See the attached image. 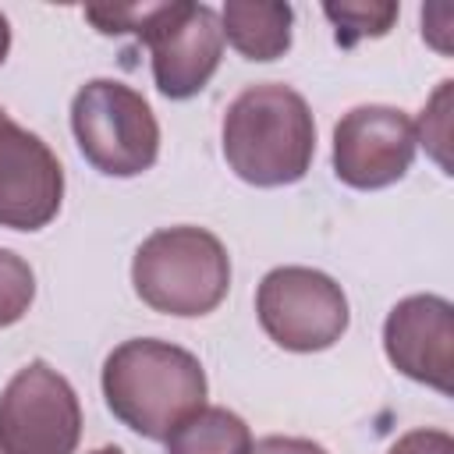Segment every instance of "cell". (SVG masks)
Segmentation results:
<instances>
[{
    "label": "cell",
    "mask_w": 454,
    "mask_h": 454,
    "mask_svg": "<svg viewBox=\"0 0 454 454\" xmlns=\"http://www.w3.org/2000/svg\"><path fill=\"white\" fill-rule=\"evenodd\" d=\"M220 18L223 43H231L245 60H277L291 50L294 7L284 0H227Z\"/></svg>",
    "instance_id": "cell-11"
},
{
    "label": "cell",
    "mask_w": 454,
    "mask_h": 454,
    "mask_svg": "<svg viewBox=\"0 0 454 454\" xmlns=\"http://www.w3.org/2000/svg\"><path fill=\"white\" fill-rule=\"evenodd\" d=\"M255 319L262 333L294 355L333 348L351 323L340 284L312 266H277L255 287Z\"/></svg>",
    "instance_id": "cell-5"
},
{
    "label": "cell",
    "mask_w": 454,
    "mask_h": 454,
    "mask_svg": "<svg viewBox=\"0 0 454 454\" xmlns=\"http://www.w3.org/2000/svg\"><path fill=\"white\" fill-rule=\"evenodd\" d=\"M135 39L149 50L156 92L177 103L199 96L223 57L220 18L206 4H145Z\"/></svg>",
    "instance_id": "cell-6"
},
{
    "label": "cell",
    "mask_w": 454,
    "mask_h": 454,
    "mask_svg": "<svg viewBox=\"0 0 454 454\" xmlns=\"http://www.w3.org/2000/svg\"><path fill=\"white\" fill-rule=\"evenodd\" d=\"M220 149L234 177L252 188L298 184L316 156V121L305 96L284 82L241 89L223 110Z\"/></svg>",
    "instance_id": "cell-1"
},
{
    "label": "cell",
    "mask_w": 454,
    "mask_h": 454,
    "mask_svg": "<svg viewBox=\"0 0 454 454\" xmlns=\"http://www.w3.org/2000/svg\"><path fill=\"white\" fill-rule=\"evenodd\" d=\"M387 454H454V436L447 429H433V426L408 429L404 436H397L390 443Z\"/></svg>",
    "instance_id": "cell-16"
},
{
    "label": "cell",
    "mask_w": 454,
    "mask_h": 454,
    "mask_svg": "<svg viewBox=\"0 0 454 454\" xmlns=\"http://www.w3.org/2000/svg\"><path fill=\"white\" fill-rule=\"evenodd\" d=\"M82 440V401L50 362H25L0 390L4 454H74Z\"/></svg>",
    "instance_id": "cell-7"
},
{
    "label": "cell",
    "mask_w": 454,
    "mask_h": 454,
    "mask_svg": "<svg viewBox=\"0 0 454 454\" xmlns=\"http://www.w3.org/2000/svg\"><path fill=\"white\" fill-rule=\"evenodd\" d=\"M248 454H330V450L305 436H262L252 443Z\"/></svg>",
    "instance_id": "cell-17"
},
{
    "label": "cell",
    "mask_w": 454,
    "mask_h": 454,
    "mask_svg": "<svg viewBox=\"0 0 454 454\" xmlns=\"http://www.w3.org/2000/svg\"><path fill=\"white\" fill-rule=\"evenodd\" d=\"M35 301V273L28 259L11 248H0V330L25 319Z\"/></svg>",
    "instance_id": "cell-14"
},
{
    "label": "cell",
    "mask_w": 454,
    "mask_h": 454,
    "mask_svg": "<svg viewBox=\"0 0 454 454\" xmlns=\"http://www.w3.org/2000/svg\"><path fill=\"white\" fill-rule=\"evenodd\" d=\"M89 454H124V450L114 447V443H106V447H96V450H89Z\"/></svg>",
    "instance_id": "cell-19"
},
{
    "label": "cell",
    "mask_w": 454,
    "mask_h": 454,
    "mask_svg": "<svg viewBox=\"0 0 454 454\" xmlns=\"http://www.w3.org/2000/svg\"><path fill=\"white\" fill-rule=\"evenodd\" d=\"M103 397L121 426L145 440H167V433L206 404L202 362L170 340L131 337L117 344L103 362Z\"/></svg>",
    "instance_id": "cell-2"
},
{
    "label": "cell",
    "mask_w": 454,
    "mask_h": 454,
    "mask_svg": "<svg viewBox=\"0 0 454 454\" xmlns=\"http://www.w3.org/2000/svg\"><path fill=\"white\" fill-rule=\"evenodd\" d=\"M387 362L436 394H450L454 376V305L440 294L401 298L383 323Z\"/></svg>",
    "instance_id": "cell-10"
},
{
    "label": "cell",
    "mask_w": 454,
    "mask_h": 454,
    "mask_svg": "<svg viewBox=\"0 0 454 454\" xmlns=\"http://www.w3.org/2000/svg\"><path fill=\"white\" fill-rule=\"evenodd\" d=\"M64 202V167L57 153L0 106V227L43 231Z\"/></svg>",
    "instance_id": "cell-9"
},
{
    "label": "cell",
    "mask_w": 454,
    "mask_h": 454,
    "mask_svg": "<svg viewBox=\"0 0 454 454\" xmlns=\"http://www.w3.org/2000/svg\"><path fill=\"white\" fill-rule=\"evenodd\" d=\"M0 454H4V450H0Z\"/></svg>",
    "instance_id": "cell-20"
},
{
    "label": "cell",
    "mask_w": 454,
    "mask_h": 454,
    "mask_svg": "<svg viewBox=\"0 0 454 454\" xmlns=\"http://www.w3.org/2000/svg\"><path fill=\"white\" fill-rule=\"evenodd\" d=\"M131 284L153 312L177 319L209 316L231 291V255L206 227H163L135 248Z\"/></svg>",
    "instance_id": "cell-3"
},
{
    "label": "cell",
    "mask_w": 454,
    "mask_h": 454,
    "mask_svg": "<svg viewBox=\"0 0 454 454\" xmlns=\"http://www.w3.org/2000/svg\"><path fill=\"white\" fill-rule=\"evenodd\" d=\"M415 149V121L387 103L351 106L333 124V174L358 192L397 184L411 170Z\"/></svg>",
    "instance_id": "cell-8"
},
{
    "label": "cell",
    "mask_w": 454,
    "mask_h": 454,
    "mask_svg": "<svg viewBox=\"0 0 454 454\" xmlns=\"http://www.w3.org/2000/svg\"><path fill=\"white\" fill-rule=\"evenodd\" d=\"M7 53H11V21H7V14L0 11V64L7 60Z\"/></svg>",
    "instance_id": "cell-18"
},
{
    "label": "cell",
    "mask_w": 454,
    "mask_h": 454,
    "mask_svg": "<svg viewBox=\"0 0 454 454\" xmlns=\"http://www.w3.org/2000/svg\"><path fill=\"white\" fill-rule=\"evenodd\" d=\"M71 131L85 163L106 177H138L160 156V121L153 106L117 78H89L74 92Z\"/></svg>",
    "instance_id": "cell-4"
},
{
    "label": "cell",
    "mask_w": 454,
    "mask_h": 454,
    "mask_svg": "<svg viewBox=\"0 0 454 454\" xmlns=\"http://www.w3.org/2000/svg\"><path fill=\"white\" fill-rule=\"evenodd\" d=\"M450 78L440 82V89L433 92V99L426 103L419 124H415V138L433 153V160L443 167V174H450V160H447V145H450Z\"/></svg>",
    "instance_id": "cell-15"
},
{
    "label": "cell",
    "mask_w": 454,
    "mask_h": 454,
    "mask_svg": "<svg viewBox=\"0 0 454 454\" xmlns=\"http://www.w3.org/2000/svg\"><path fill=\"white\" fill-rule=\"evenodd\" d=\"M323 14L330 18V25L337 28V43L340 46H355L362 39H380L394 28L401 4L390 0H340V4H323Z\"/></svg>",
    "instance_id": "cell-13"
},
{
    "label": "cell",
    "mask_w": 454,
    "mask_h": 454,
    "mask_svg": "<svg viewBox=\"0 0 454 454\" xmlns=\"http://www.w3.org/2000/svg\"><path fill=\"white\" fill-rule=\"evenodd\" d=\"M163 447L167 454H248L252 429L238 411L202 404L167 433Z\"/></svg>",
    "instance_id": "cell-12"
}]
</instances>
